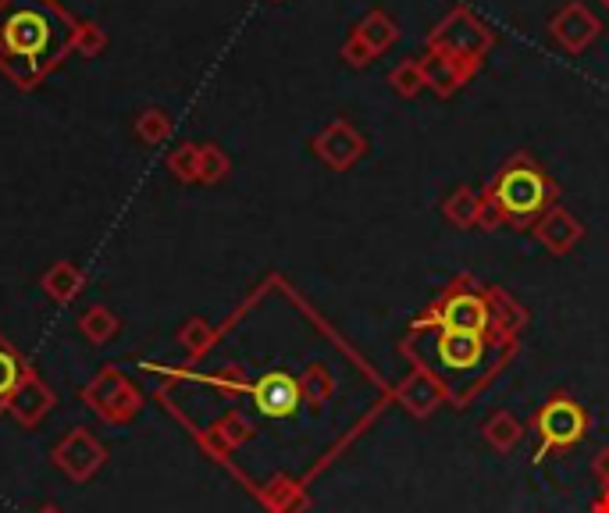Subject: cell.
I'll return each instance as SVG.
<instances>
[{"mask_svg": "<svg viewBox=\"0 0 609 513\" xmlns=\"http://www.w3.org/2000/svg\"><path fill=\"white\" fill-rule=\"evenodd\" d=\"M532 428L538 431V453L535 464L546 461L549 453H566L588 436L592 417L571 393H552L532 417Z\"/></svg>", "mask_w": 609, "mask_h": 513, "instance_id": "obj_3", "label": "cell"}, {"mask_svg": "<svg viewBox=\"0 0 609 513\" xmlns=\"http://www.w3.org/2000/svg\"><path fill=\"white\" fill-rule=\"evenodd\" d=\"M357 36H360L363 44H368L374 53H385V50L399 39V25H396V19L389 15V11L374 8V11H368V15H363V22L357 25Z\"/></svg>", "mask_w": 609, "mask_h": 513, "instance_id": "obj_16", "label": "cell"}, {"mask_svg": "<svg viewBox=\"0 0 609 513\" xmlns=\"http://www.w3.org/2000/svg\"><path fill=\"white\" fill-rule=\"evenodd\" d=\"M374 58H378V53H374L368 44H363V39H360L357 33L343 44V61L349 64V69H368V64H371Z\"/></svg>", "mask_w": 609, "mask_h": 513, "instance_id": "obj_20", "label": "cell"}, {"mask_svg": "<svg viewBox=\"0 0 609 513\" xmlns=\"http://www.w3.org/2000/svg\"><path fill=\"white\" fill-rule=\"evenodd\" d=\"M588 513H609V492L602 489L599 496L592 499V506H588Z\"/></svg>", "mask_w": 609, "mask_h": 513, "instance_id": "obj_22", "label": "cell"}, {"mask_svg": "<svg viewBox=\"0 0 609 513\" xmlns=\"http://www.w3.org/2000/svg\"><path fill=\"white\" fill-rule=\"evenodd\" d=\"M300 385H303V399L314 410H321L335 393V382H332V374H329L324 363H310V368L303 371V378H300Z\"/></svg>", "mask_w": 609, "mask_h": 513, "instance_id": "obj_19", "label": "cell"}, {"mask_svg": "<svg viewBox=\"0 0 609 513\" xmlns=\"http://www.w3.org/2000/svg\"><path fill=\"white\" fill-rule=\"evenodd\" d=\"M481 439L489 442L495 453H513L517 450V442L524 439V425L517 421V414L495 410L489 421L481 425Z\"/></svg>", "mask_w": 609, "mask_h": 513, "instance_id": "obj_15", "label": "cell"}, {"mask_svg": "<svg viewBox=\"0 0 609 513\" xmlns=\"http://www.w3.org/2000/svg\"><path fill=\"white\" fill-rule=\"evenodd\" d=\"M442 214L445 222H450L453 228H478V214H481V193L474 186H456L450 196H445L442 204Z\"/></svg>", "mask_w": 609, "mask_h": 513, "instance_id": "obj_14", "label": "cell"}, {"mask_svg": "<svg viewBox=\"0 0 609 513\" xmlns=\"http://www.w3.org/2000/svg\"><path fill=\"white\" fill-rule=\"evenodd\" d=\"M481 196L492 200L510 228L524 232V228H535L541 214L557 207L560 186L532 154H513L506 165L485 182Z\"/></svg>", "mask_w": 609, "mask_h": 513, "instance_id": "obj_1", "label": "cell"}, {"mask_svg": "<svg viewBox=\"0 0 609 513\" xmlns=\"http://www.w3.org/2000/svg\"><path fill=\"white\" fill-rule=\"evenodd\" d=\"M428 53L456 61H485V53L495 47V33L489 22H481L467 4H456L435 29L428 33Z\"/></svg>", "mask_w": 609, "mask_h": 513, "instance_id": "obj_4", "label": "cell"}, {"mask_svg": "<svg viewBox=\"0 0 609 513\" xmlns=\"http://www.w3.org/2000/svg\"><path fill=\"white\" fill-rule=\"evenodd\" d=\"M410 332H474V335H489L492 332V307L489 296H485V286H478L474 278L459 275L450 286L439 293V300L431 303L421 318L414 321Z\"/></svg>", "mask_w": 609, "mask_h": 513, "instance_id": "obj_2", "label": "cell"}, {"mask_svg": "<svg viewBox=\"0 0 609 513\" xmlns=\"http://www.w3.org/2000/svg\"><path fill=\"white\" fill-rule=\"evenodd\" d=\"M602 489H606V492H609V485H602Z\"/></svg>", "mask_w": 609, "mask_h": 513, "instance_id": "obj_24", "label": "cell"}, {"mask_svg": "<svg viewBox=\"0 0 609 513\" xmlns=\"http://www.w3.org/2000/svg\"><path fill=\"white\" fill-rule=\"evenodd\" d=\"M421 64H425L428 90L435 93L439 100H450L481 72L485 61H456V58H442V53H428V58H421Z\"/></svg>", "mask_w": 609, "mask_h": 513, "instance_id": "obj_9", "label": "cell"}, {"mask_svg": "<svg viewBox=\"0 0 609 513\" xmlns=\"http://www.w3.org/2000/svg\"><path fill=\"white\" fill-rule=\"evenodd\" d=\"M22 382H25V363H22V357L4 339H0V410H4L8 399L19 396Z\"/></svg>", "mask_w": 609, "mask_h": 513, "instance_id": "obj_17", "label": "cell"}, {"mask_svg": "<svg viewBox=\"0 0 609 513\" xmlns=\"http://www.w3.org/2000/svg\"><path fill=\"white\" fill-rule=\"evenodd\" d=\"M50 39V25L36 11H19L15 19L4 25V44L15 53H39Z\"/></svg>", "mask_w": 609, "mask_h": 513, "instance_id": "obj_13", "label": "cell"}, {"mask_svg": "<svg viewBox=\"0 0 609 513\" xmlns=\"http://www.w3.org/2000/svg\"><path fill=\"white\" fill-rule=\"evenodd\" d=\"M485 296H489V307H492V332L495 339L503 346H513V339L521 335V329L527 325V310L513 300L510 293L495 289V286H485Z\"/></svg>", "mask_w": 609, "mask_h": 513, "instance_id": "obj_12", "label": "cell"}, {"mask_svg": "<svg viewBox=\"0 0 609 513\" xmlns=\"http://www.w3.org/2000/svg\"><path fill=\"white\" fill-rule=\"evenodd\" d=\"M535 239L541 242V247H546L552 256H566L581 239H585V225H581L577 218L566 207H552V211H546L541 214V218L535 222Z\"/></svg>", "mask_w": 609, "mask_h": 513, "instance_id": "obj_11", "label": "cell"}, {"mask_svg": "<svg viewBox=\"0 0 609 513\" xmlns=\"http://www.w3.org/2000/svg\"><path fill=\"white\" fill-rule=\"evenodd\" d=\"M592 475H595V481H599V485H609V445H606V450L595 453V461H592Z\"/></svg>", "mask_w": 609, "mask_h": 513, "instance_id": "obj_21", "label": "cell"}, {"mask_svg": "<svg viewBox=\"0 0 609 513\" xmlns=\"http://www.w3.org/2000/svg\"><path fill=\"white\" fill-rule=\"evenodd\" d=\"M549 36L557 39L571 58H581V53H585L595 39L602 36V22L592 15L588 4L571 0V4H563L557 15L549 19Z\"/></svg>", "mask_w": 609, "mask_h": 513, "instance_id": "obj_5", "label": "cell"}, {"mask_svg": "<svg viewBox=\"0 0 609 513\" xmlns=\"http://www.w3.org/2000/svg\"><path fill=\"white\" fill-rule=\"evenodd\" d=\"M314 154L332 171H349L368 157V140H363V132L357 126H349L346 118H335L332 126L314 140Z\"/></svg>", "mask_w": 609, "mask_h": 513, "instance_id": "obj_6", "label": "cell"}, {"mask_svg": "<svg viewBox=\"0 0 609 513\" xmlns=\"http://www.w3.org/2000/svg\"><path fill=\"white\" fill-rule=\"evenodd\" d=\"M389 86H392V93H396V97H403V100H414L417 93L428 90V83H425V64L417 61V58H406V61H399L396 69L389 72Z\"/></svg>", "mask_w": 609, "mask_h": 513, "instance_id": "obj_18", "label": "cell"}, {"mask_svg": "<svg viewBox=\"0 0 609 513\" xmlns=\"http://www.w3.org/2000/svg\"><path fill=\"white\" fill-rule=\"evenodd\" d=\"M253 407L261 410L264 417H292L296 410L303 407V385L300 378H292L289 371H267L253 382Z\"/></svg>", "mask_w": 609, "mask_h": 513, "instance_id": "obj_7", "label": "cell"}, {"mask_svg": "<svg viewBox=\"0 0 609 513\" xmlns=\"http://www.w3.org/2000/svg\"><path fill=\"white\" fill-rule=\"evenodd\" d=\"M599 4H602V8H606V11H609V0H599Z\"/></svg>", "mask_w": 609, "mask_h": 513, "instance_id": "obj_23", "label": "cell"}, {"mask_svg": "<svg viewBox=\"0 0 609 513\" xmlns=\"http://www.w3.org/2000/svg\"><path fill=\"white\" fill-rule=\"evenodd\" d=\"M492 346L489 335L474 332H435V357L445 371H474Z\"/></svg>", "mask_w": 609, "mask_h": 513, "instance_id": "obj_10", "label": "cell"}, {"mask_svg": "<svg viewBox=\"0 0 609 513\" xmlns=\"http://www.w3.org/2000/svg\"><path fill=\"white\" fill-rule=\"evenodd\" d=\"M396 399H399V407H403L406 414L417 417V421H425V417H431V414H435V410L442 407L445 385L435 378V371H428L425 363H417V368L399 382Z\"/></svg>", "mask_w": 609, "mask_h": 513, "instance_id": "obj_8", "label": "cell"}]
</instances>
